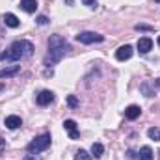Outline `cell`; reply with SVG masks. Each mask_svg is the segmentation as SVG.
I'll list each match as a JSON object with an SVG mask.
<instances>
[{
	"label": "cell",
	"instance_id": "9",
	"mask_svg": "<svg viewBox=\"0 0 160 160\" xmlns=\"http://www.w3.org/2000/svg\"><path fill=\"white\" fill-rule=\"evenodd\" d=\"M140 114H142V108H140V106H136V104H130V106L125 110V118H127V119H130V121L138 119V118H140Z\"/></svg>",
	"mask_w": 160,
	"mask_h": 160
},
{
	"label": "cell",
	"instance_id": "27",
	"mask_svg": "<svg viewBox=\"0 0 160 160\" xmlns=\"http://www.w3.org/2000/svg\"><path fill=\"white\" fill-rule=\"evenodd\" d=\"M157 86H158V88H160V78H158V80H157Z\"/></svg>",
	"mask_w": 160,
	"mask_h": 160
},
{
	"label": "cell",
	"instance_id": "20",
	"mask_svg": "<svg viewBox=\"0 0 160 160\" xmlns=\"http://www.w3.org/2000/svg\"><path fill=\"white\" fill-rule=\"evenodd\" d=\"M67 104H69L71 108H77V106H78V99H77L75 95H69V97H67Z\"/></svg>",
	"mask_w": 160,
	"mask_h": 160
},
{
	"label": "cell",
	"instance_id": "30",
	"mask_svg": "<svg viewBox=\"0 0 160 160\" xmlns=\"http://www.w3.org/2000/svg\"><path fill=\"white\" fill-rule=\"evenodd\" d=\"M158 158H160V153H158Z\"/></svg>",
	"mask_w": 160,
	"mask_h": 160
},
{
	"label": "cell",
	"instance_id": "26",
	"mask_svg": "<svg viewBox=\"0 0 160 160\" xmlns=\"http://www.w3.org/2000/svg\"><path fill=\"white\" fill-rule=\"evenodd\" d=\"M4 88H6V86H4V84H2V82H0V91H2V89H4Z\"/></svg>",
	"mask_w": 160,
	"mask_h": 160
},
{
	"label": "cell",
	"instance_id": "8",
	"mask_svg": "<svg viewBox=\"0 0 160 160\" xmlns=\"http://www.w3.org/2000/svg\"><path fill=\"white\" fill-rule=\"evenodd\" d=\"M151 48H153V39L151 38H140L138 39V50L142 54H147Z\"/></svg>",
	"mask_w": 160,
	"mask_h": 160
},
{
	"label": "cell",
	"instance_id": "16",
	"mask_svg": "<svg viewBox=\"0 0 160 160\" xmlns=\"http://www.w3.org/2000/svg\"><path fill=\"white\" fill-rule=\"evenodd\" d=\"M102 153H104V147H102V143H99V142H95V143L91 145V157H95V158H99V157H102Z\"/></svg>",
	"mask_w": 160,
	"mask_h": 160
},
{
	"label": "cell",
	"instance_id": "12",
	"mask_svg": "<svg viewBox=\"0 0 160 160\" xmlns=\"http://www.w3.org/2000/svg\"><path fill=\"white\" fill-rule=\"evenodd\" d=\"M21 71V65H9V67H4L0 69V78H9L13 75H17Z\"/></svg>",
	"mask_w": 160,
	"mask_h": 160
},
{
	"label": "cell",
	"instance_id": "7",
	"mask_svg": "<svg viewBox=\"0 0 160 160\" xmlns=\"http://www.w3.org/2000/svg\"><path fill=\"white\" fill-rule=\"evenodd\" d=\"M63 128L69 132V138H71V140H78L80 134H78V130H77V123H75L73 119H65L63 121Z\"/></svg>",
	"mask_w": 160,
	"mask_h": 160
},
{
	"label": "cell",
	"instance_id": "19",
	"mask_svg": "<svg viewBox=\"0 0 160 160\" xmlns=\"http://www.w3.org/2000/svg\"><path fill=\"white\" fill-rule=\"evenodd\" d=\"M136 30H138V32H153L155 28L149 26V24H136Z\"/></svg>",
	"mask_w": 160,
	"mask_h": 160
},
{
	"label": "cell",
	"instance_id": "23",
	"mask_svg": "<svg viewBox=\"0 0 160 160\" xmlns=\"http://www.w3.org/2000/svg\"><path fill=\"white\" fill-rule=\"evenodd\" d=\"M4 149H6V140L0 136V157H2V153H4Z\"/></svg>",
	"mask_w": 160,
	"mask_h": 160
},
{
	"label": "cell",
	"instance_id": "2",
	"mask_svg": "<svg viewBox=\"0 0 160 160\" xmlns=\"http://www.w3.org/2000/svg\"><path fill=\"white\" fill-rule=\"evenodd\" d=\"M34 54V45L26 39L15 41L11 43V47L6 52H0V60H8V62H17V60H26Z\"/></svg>",
	"mask_w": 160,
	"mask_h": 160
},
{
	"label": "cell",
	"instance_id": "6",
	"mask_svg": "<svg viewBox=\"0 0 160 160\" xmlns=\"http://www.w3.org/2000/svg\"><path fill=\"white\" fill-rule=\"evenodd\" d=\"M36 101H38V104H39V106H47V104H50V102L54 101V93H52V91H48V89H43L39 95H38V99H36Z\"/></svg>",
	"mask_w": 160,
	"mask_h": 160
},
{
	"label": "cell",
	"instance_id": "22",
	"mask_svg": "<svg viewBox=\"0 0 160 160\" xmlns=\"http://www.w3.org/2000/svg\"><path fill=\"white\" fill-rule=\"evenodd\" d=\"M36 22H38V24H39V26H45V24H47V22H48V19H47V17H45V15H39V17H38V19H36Z\"/></svg>",
	"mask_w": 160,
	"mask_h": 160
},
{
	"label": "cell",
	"instance_id": "5",
	"mask_svg": "<svg viewBox=\"0 0 160 160\" xmlns=\"http://www.w3.org/2000/svg\"><path fill=\"white\" fill-rule=\"evenodd\" d=\"M132 47L130 45H123V47H119L118 48V52H116V58L119 60V62H125V60H130L132 58Z\"/></svg>",
	"mask_w": 160,
	"mask_h": 160
},
{
	"label": "cell",
	"instance_id": "18",
	"mask_svg": "<svg viewBox=\"0 0 160 160\" xmlns=\"http://www.w3.org/2000/svg\"><path fill=\"white\" fill-rule=\"evenodd\" d=\"M75 160H91V155L88 151L80 149V151H77V155H75Z\"/></svg>",
	"mask_w": 160,
	"mask_h": 160
},
{
	"label": "cell",
	"instance_id": "11",
	"mask_svg": "<svg viewBox=\"0 0 160 160\" xmlns=\"http://www.w3.org/2000/svg\"><path fill=\"white\" fill-rule=\"evenodd\" d=\"M140 91H142L145 97H155V86H153V82H149V80L142 82V84H140Z\"/></svg>",
	"mask_w": 160,
	"mask_h": 160
},
{
	"label": "cell",
	"instance_id": "28",
	"mask_svg": "<svg viewBox=\"0 0 160 160\" xmlns=\"http://www.w3.org/2000/svg\"><path fill=\"white\" fill-rule=\"evenodd\" d=\"M158 45H160V36H158Z\"/></svg>",
	"mask_w": 160,
	"mask_h": 160
},
{
	"label": "cell",
	"instance_id": "15",
	"mask_svg": "<svg viewBox=\"0 0 160 160\" xmlns=\"http://www.w3.org/2000/svg\"><path fill=\"white\" fill-rule=\"evenodd\" d=\"M138 160H153V149L149 147V145H143L142 149H140V157Z\"/></svg>",
	"mask_w": 160,
	"mask_h": 160
},
{
	"label": "cell",
	"instance_id": "24",
	"mask_svg": "<svg viewBox=\"0 0 160 160\" xmlns=\"http://www.w3.org/2000/svg\"><path fill=\"white\" fill-rule=\"evenodd\" d=\"M127 157H128L130 160H136V155H134V151H130V149L127 151Z\"/></svg>",
	"mask_w": 160,
	"mask_h": 160
},
{
	"label": "cell",
	"instance_id": "1",
	"mask_svg": "<svg viewBox=\"0 0 160 160\" xmlns=\"http://www.w3.org/2000/svg\"><path fill=\"white\" fill-rule=\"evenodd\" d=\"M69 50H71L69 43L63 39L62 36H50V38H48V52H47V56H45V60H43L45 67L56 65Z\"/></svg>",
	"mask_w": 160,
	"mask_h": 160
},
{
	"label": "cell",
	"instance_id": "13",
	"mask_svg": "<svg viewBox=\"0 0 160 160\" xmlns=\"http://www.w3.org/2000/svg\"><path fill=\"white\" fill-rule=\"evenodd\" d=\"M4 22H6V26H9V28H19V24H21V21H19L17 15H13V13H4Z\"/></svg>",
	"mask_w": 160,
	"mask_h": 160
},
{
	"label": "cell",
	"instance_id": "4",
	"mask_svg": "<svg viewBox=\"0 0 160 160\" xmlns=\"http://www.w3.org/2000/svg\"><path fill=\"white\" fill-rule=\"evenodd\" d=\"M77 41H78V43H84V45H91V43H101V41H104V36L95 34V32H80L78 36H77Z\"/></svg>",
	"mask_w": 160,
	"mask_h": 160
},
{
	"label": "cell",
	"instance_id": "14",
	"mask_svg": "<svg viewBox=\"0 0 160 160\" xmlns=\"http://www.w3.org/2000/svg\"><path fill=\"white\" fill-rule=\"evenodd\" d=\"M21 125H22V119H21L19 116H8V118H6V127L11 128V130L19 128Z\"/></svg>",
	"mask_w": 160,
	"mask_h": 160
},
{
	"label": "cell",
	"instance_id": "29",
	"mask_svg": "<svg viewBox=\"0 0 160 160\" xmlns=\"http://www.w3.org/2000/svg\"><path fill=\"white\" fill-rule=\"evenodd\" d=\"M155 2H158V4H160V0H155Z\"/></svg>",
	"mask_w": 160,
	"mask_h": 160
},
{
	"label": "cell",
	"instance_id": "17",
	"mask_svg": "<svg viewBox=\"0 0 160 160\" xmlns=\"http://www.w3.org/2000/svg\"><path fill=\"white\" fill-rule=\"evenodd\" d=\"M147 134H149V138L155 140V142H158L160 140V128H157V127H151V128L147 130Z\"/></svg>",
	"mask_w": 160,
	"mask_h": 160
},
{
	"label": "cell",
	"instance_id": "10",
	"mask_svg": "<svg viewBox=\"0 0 160 160\" xmlns=\"http://www.w3.org/2000/svg\"><path fill=\"white\" fill-rule=\"evenodd\" d=\"M38 6H39L38 0H21V9L26 13H36Z\"/></svg>",
	"mask_w": 160,
	"mask_h": 160
},
{
	"label": "cell",
	"instance_id": "3",
	"mask_svg": "<svg viewBox=\"0 0 160 160\" xmlns=\"http://www.w3.org/2000/svg\"><path fill=\"white\" fill-rule=\"evenodd\" d=\"M50 147V134H41L38 138H34L30 143H28V153H39Z\"/></svg>",
	"mask_w": 160,
	"mask_h": 160
},
{
	"label": "cell",
	"instance_id": "25",
	"mask_svg": "<svg viewBox=\"0 0 160 160\" xmlns=\"http://www.w3.org/2000/svg\"><path fill=\"white\" fill-rule=\"evenodd\" d=\"M24 160H41V158H39V157H36V155H26Z\"/></svg>",
	"mask_w": 160,
	"mask_h": 160
},
{
	"label": "cell",
	"instance_id": "21",
	"mask_svg": "<svg viewBox=\"0 0 160 160\" xmlns=\"http://www.w3.org/2000/svg\"><path fill=\"white\" fill-rule=\"evenodd\" d=\"M82 4H84V6H88V8H91V9H95V8H97V0H82Z\"/></svg>",
	"mask_w": 160,
	"mask_h": 160
}]
</instances>
